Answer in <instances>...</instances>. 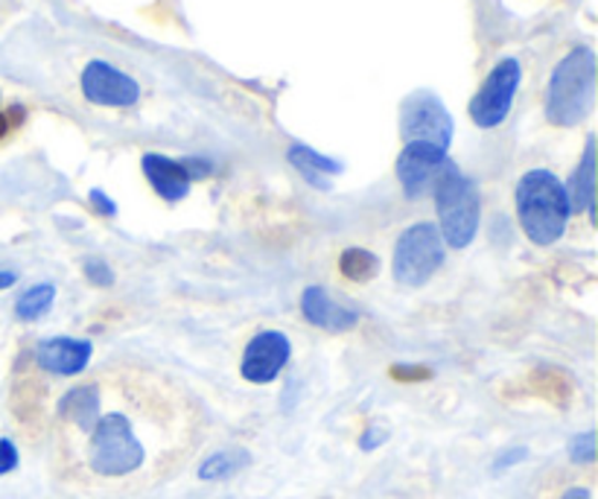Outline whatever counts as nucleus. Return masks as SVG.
I'll return each mask as SVG.
<instances>
[{"label":"nucleus","mask_w":598,"mask_h":499,"mask_svg":"<svg viewBox=\"0 0 598 499\" xmlns=\"http://www.w3.org/2000/svg\"><path fill=\"white\" fill-rule=\"evenodd\" d=\"M56 417L65 456L74 458L88 482L152 479L175 458L182 462L191 447L184 444L182 398L155 375L106 368L88 383L67 389Z\"/></svg>","instance_id":"nucleus-1"},{"label":"nucleus","mask_w":598,"mask_h":499,"mask_svg":"<svg viewBox=\"0 0 598 499\" xmlns=\"http://www.w3.org/2000/svg\"><path fill=\"white\" fill-rule=\"evenodd\" d=\"M569 199L564 184L548 170H529L517 184V217L525 237L537 246H552L561 240L569 223Z\"/></svg>","instance_id":"nucleus-2"},{"label":"nucleus","mask_w":598,"mask_h":499,"mask_svg":"<svg viewBox=\"0 0 598 499\" xmlns=\"http://www.w3.org/2000/svg\"><path fill=\"white\" fill-rule=\"evenodd\" d=\"M596 102V53L575 47L552 70L546 88V117L555 126H578Z\"/></svg>","instance_id":"nucleus-3"},{"label":"nucleus","mask_w":598,"mask_h":499,"mask_svg":"<svg viewBox=\"0 0 598 499\" xmlns=\"http://www.w3.org/2000/svg\"><path fill=\"white\" fill-rule=\"evenodd\" d=\"M435 205H438V234L444 246L449 249H467L476 240L479 231V214H482V202L476 184L467 178L458 164L444 161L438 178L433 184Z\"/></svg>","instance_id":"nucleus-4"},{"label":"nucleus","mask_w":598,"mask_h":499,"mask_svg":"<svg viewBox=\"0 0 598 499\" xmlns=\"http://www.w3.org/2000/svg\"><path fill=\"white\" fill-rule=\"evenodd\" d=\"M444 263V240L435 225L417 223L400 234L394 246V278L403 286H424Z\"/></svg>","instance_id":"nucleus-5"},{"label":"nucleus","mask_w":598,"mask_h":499,"mask_svg":"<svg viewBox=\"0 0 598 499\" xmlns=\"http://www.w3.org/2000/svg\"><path fill=\"white\" fill-rule=\"evenodd\" d=\"M400 134L406 143H433L447 152L453 141V117L435 94L417 91L406 97L400 109Z\"/></svg>","instance_id":"nucleus-6"},{"label":"nucleus","mask_w":598,"mask_h":499,"mask_svg":"<svg viewBox=\"0 0 598 499\" xmlns=\"http://www.w3.org/2000/svg\"><path fill=\"white\" fill-rule=\"evenodd\" d=\"M520 79H523V67H520L517 58H502V62L490 70L482 88H479L474 100H470V117H474V123L479 126V129H497V126L511 115Z\"/></svg>","instance_id":"nucleus-7"},{"label":"nucleus","mask_w":598,"mask_h":499,"mask_svg":"<svg viewBox=\"0 0 598 499\" xmlns=\"http://www.w3.org/2000/svg\"><path fill=\"white\" fill-rule=\"evenodd\" d=\"M83 94L94 106H111V109H129L141 97V85L132 76L117 70L109 62L94 58L83 70Z\"/></svg>","instance_id":"nucleus-8"},{"label":"nucleus","mask_w":598,"mask_h":499,"mask_svg":"<svg viewBox=\"0 0 598 499\" xmlns=\"http://www.w3.org/2000/svg\"><path fill=\"white\" fill-rule=\"evenodd\" d=\"M292 357L290 339L281 330H263L249 341V348L242 354V377L254 386H267L278 380L286 362Z\"/></svg>","instance_id":"nucleus-9"},{"label":"nucleus","mask_w":598,"mask_h":499,"mask_svg":"<svg viewBox=\"0 0 598 499\" xmlns=\"http://www.w3.org/2000/svg\"><path fill=\"white\" fill-rule=\"evenodd\" d=\"M444 161H447V152L433 147V143H406L403 147L398 159V178L409 199H421L426 193H433V184Z\"/></svg>","instance_id":"nucleus-10"},{"label":"nucleus","mask_w":598,"mask_h":499,"mask_svg":"<svg viewBox=\"0 0 598 499\" xmlns=\"http://www.w3.org/2000/svg\"><path fill=\"white\" fill-rule=\"evenodd\" d=\"M91 341L70 339V336H53L35 345V366L53 377H76L83 375L91 362Z\"/></svg>","instance_id":"nucleus-11"},{"label":"nucleus","mask_w":598,"mask_h":499,"mask_svg":"<svg viewBox=\"0 0 598 499\" xmlns=\"http://www.w3.org/2000/svg\"><path fill=\"white\" fill-rule=\"evenodd\" d=\"M301 313L309 325L325 327V330H350L357 327L359 313L348 304H339L325 286H307L301 295Z\"/></svg>","instance_id":"nucleus-12"},{"label":"nucleus","mask_w":598,"mask_h":499,"mask_svg":"<svg viewBox=\"0 0 598 499\" xmlns=\"http://www.w3.org/2000/svg\"><path fill=\"white\" fill-rule=\"evenodd\" d=\"M143 175H146V182L155 187L164 202H182L187 193H191V173H187V166L184 161L166 159V155H159V152H150V155H143Z\"/></svg>","instance_id":"nucleus-13"},{"label":"nucleus","mask_w":598,"mask_h":499,"mask_svg":"<svg viewBox=\"0 0 598 499\" xmlns=\"http://www.w3.org/2000/svg\"><path fill=\"white\" fill-rule=\"evenodd\" d=\"M564 191L573 214L592 210V205H596V141L592 138H587L581 164L575 166V173L569 175V184H564Z\"/></svg>","instance_id":"nucleus-14"},{"label":"nucleus","mask_w":598,"mask_h":499,"mask_svg":"<svg viewBox=\"0 0 598 499\" xmlns=\"http://www.w3.org/2000/svg\"><path fill=\"white\" fill-rule=\"evenodd\" d=\"M290 164L298 170L304 178H307L313 187H322V191H327L330 187V178L333 175L341 173V164L336 159H327V155H322V152L309 150V147H304V143H295V147H290Z\"/></svg>","instance_id":"nucleus-15"},{"label":"nucleus","mask_w":598,"mask_h":499,"mask_svg":"<svg viewBox=\"0 0 598 499\" xmlns=\"http://www.w3.org/2000/svg\"><path fill=\"white\" fill-rule=\"evenodd\" d=\"M249 449L242 447H225L210 453L205 462L199 465V479L202 482H222V479H231L249 465Z\"/></svg>","instance_id":"nucleus-16"},{"label":"nucleus","mask_w":598,"mask_h":499,"mask_svg":"<svg viewBox=\"0 0 598 499\" xmlns=\"http://www.w3.org/2000/svg\"><path fill=\"white\" fill-rule=\"evenodd\" d=\"M53 304H56V286L53 283H35L15 301V316L21 322H39V318L51 313Z\"/></svg>","instance_id":"nucleus-17"},{"label":"nucleus","mask_w":598,"mask_h":499,"mask_svg":"<svg viewBox=\"0 0 598 499\" xmlns=\"http://www.w3.org/2000/svg\"><path fill=\"white\" fill-rule=\"evenodd\" d=\"M339 272L348 278V281H357V283L374 281V278L380 275V258L366 249L341 251Z\"/></svg>","instance_id":"nucleus-18"},{"label":"nucleus","mask_w":598,"mask_h":499,"mask_svg":"<svg viewBox=\"0 0 598 499\" xmlns=\"http://www.w3.org/2000/svg\"><path fill=\"white\" fill-rule=\"evenodd\" d=\"M569 458L575 465H592L596 462V433L575 435L569 442Z\"/></svg>","instance_id":"nucleus-19"},{"label":"nucleus","mask_w":598,"mask_h":499,"mask_svg":"<svg viewBox=\"0 0 598 499\" xmlns=\"http://www.w3.org/2000/svg\"><path fill=\"white\" fill-rule=\"evenodd\" d=\"M85 278L97 283V286H111V283H115V272H111L109 263H102L100 258L85 260Z\"/></svg>","instance_id":"nucleus-20"},{"label":"nucleus","mask_w":598,"mask_h":499,"mask_svg":"<svg viewBox=\"0 0 598 499\" xmlns=\"http://www.w3.org/2000/svg\"><path fill=\"white\" fill-rule=\"evenodd\" d=\"M525 458H529V447L505 449V453H499V458L493 462V474H502V470L520 465V462H525Z\"/></svg>","instance_id":"nucleus-21"},{"label":"nucleus","mask_w":598,"mask_h":499,"mask_svg":"<svg viewBox=\"0 0 598 499\" xmlns=\"http://www.w3.org/2000/svg\"><path fill=\"white\" fill-rule=\"evenodd\" d=\"M18 467V447L9 438H0V476L12 474Z\"/></svg>","instance_id":"nucleus-22"},{"label":"nucleus","mask_w":598,"mask_h":499,"mask_svg":"<svg viewBox=\"0 0 598 499\" xmlns=\"http://www.w3.org/2000/svg\"><path fill=\"white\" fill-rule=\"evenodd\" d=\"M433 375L430 368H421V366H394L391 368V377L394 380H426V377Z\"/></svg>","instance_id":"nucleus-23"},{"label":"nucleus","mask_w":598,"mask_h":499,"mask_svg":"<svg viewBox=\"0 0 598 499\" xmlns=\"http://www.w3.org/2000/svg\"><path fill=\"white\" fill-rule=\"evenodd\" d=\"M385 438H389V433H385V430H380V426H368L366 433H362V438H359V447L377 449L380 444H385Z\"/></svg>","instance_id":"nucleus-24"},{"label":"nucleus","mask_w":598,"mask_h":499,"mask_svg":"<svg viewBox=\"0 0 598 499\" xmlns=\"http://www.w3.org/2000/svg\"><path fill=\"white\" fill-rule=\"evenodd\" d=\"M91 205L97 208V214H102V217H115L117 214V205L102 191H91Z\"/></svg>","instance_id":"nucleus-25"},{"label":"nucleus","mask_w":598,"mask_h":499,"mask_svg":"<svg viewBox=\"0 0 598 499\" xmlns=\"http://www.w3.org/2000/svg\"><path fill=\"white\" fill-rule=\"evenodd\" d=\"M184 166H187V173H191V178L196 182V178H208L210 175V161H202V159H182Z\"/></svg>","instance_id":"nucleus-26"},{"label":"nucleus","mask_w":598,"mask_h":499,"mask_svg":"<svg viewBox=\"0 0 598 499\" xmlns=\"http://www.w3.org/2000/svg\"><path fill=\"white\" fill-rule=\"evenodd\" d=\"M561 499H592V493H590V488L575 485V488H566V491L561 493Z\"/></svg>","instance_id":"nucleus-27"},{"label":"nucleus","mask_w":598,"mask_h":499,"mask_svg":"<svg viewBox=\"0 0 598 499\" xmlns=\"http://www.w3.org/2000/svg\"><path fill=\"white\" fill-rule=\"evenodd\" d=\"M15 281H18L15 272H0V292L9 290V286H12V283H15Z\"/></svg>","instance_id":"nucleus-28"},{"label":"nucleus","mask_w":598,"mask_h":499,"mask_svg":"<svg viewBox=\"0 0 598 499\" xmlns=\"http://www.w3.org/2000/svg\"><path fill=\"white\" fill-rule=\"evenodd\" d=\"M9 117L7 115H0V141H3V138H7V132H9Z\"/></svg>","instance_id":"nucleus-29"}]
</instances>
